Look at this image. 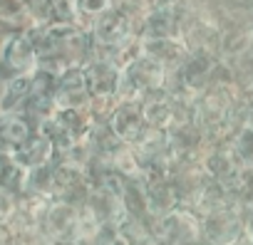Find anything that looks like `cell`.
Here are the masks:
<instances>
[{
  "mask_svg": "<svg viewBox=\"0 0 253 245\" xmlns=\"http://www.w3.org/2000/svg\"><path fill=\"white\" fill-rule=\"evenodd\" d=\"M137 104L132 102H124L114 109V114L109 116V127L112 132L124 141V144H129V146H137L152 129L147 127V121H144V111L134 109Z\"/></svg>",
  "mask_w": 253,
  "mask_h": 245,
  "instance_id": "obj_3",
  "label": "cell"
},
{
  "mask_svg": "<svg viewBox=\"0 0 253 245\" xmlns=\"http://www.w3.org/2000/svg\"><path fill=\"white\" fill-rule=\"evenodd\" d=\"M206 245H209V243H206Z\"/></svg>",
  "mask_w": 253,
  "mask_h": 245,
  "instance_id": "obj_9",
  "label": "cell"
},
{
  "mask_svg": "<svg viewBox=\"0 0 253 245\" xmlns=\"http://www.w3.org/2000/svg\"><path fill=\"white\" fill-rule=\"evenodd\" d=\"M201 233L209 240V245H233L246 230L241 215L233 213V208H218L206 213Z\"/></svg>",
  "mask_w": 253,
  "mask_h": 245,
  "instance_id": "obj_1",
  "label": "cell"
},
{
  "mask_svg": "<svg viewBox=\"0 0 253 245\" xmlns=\"http://www.w3.org/2000/svg\"><path fill=\"white\" fill-rule=\"evenodd\" d=\"M246 235H248V238H251V240H253V230H248V233H246Z\"/></svg>",
  "mask_w": 253,
  "mask_h": 245,
  "instance_id": "obj_8",
  "label": "cell"
},
{
  "mask_svg": "<svg viewBox=\"0 0 253 245\" xmlns=\"http://www.w3.org/2000/svg\"><path fill=\"white\" fill-rule=\"evenodd\" d=\"M157 235L162 240V245H194L201 235L199 230V220L186 213V210H171L164 218L157 220Z\"/></svg>",
  "mask_w": 253,
  "mask_h": 245,
  "instance_id": "obj_2",
  "label": "cell"
},
{
  "mask_svg": "<svg viewBox=\"0 0 253 245\" xmlns=\"http://www.w3.org/2000/svg\"><path fill=\"white\" fill-rule=\"evenodd\" d=\"M144 196H147L149 213H152L157 220L164 218L167 213L176 210L179 196H176L174 183H169L167 178H159V181H144Z\"/></svg>",
  "mask_w": 253,
  "mask_h": 245,
  "instance_id": "obj_5",
  "label": "cell"
},
{
  "mask_svg": "<svg viewBox=\"0 0 253 245\" xmlns=\"http://www.w3.org/2000/svg\"><path fill=\"white\" fill-rule=\"evenodd\" d=\"M84 206L94 213V218H97L102 225H104V223L119 225V223L126 218V208H124L122 196H117V193H112V191H104V188H92Z\"/></svg>",
  "mask_w": 253,
  "mask_h": 245,
  "instance_id": "obj_4",
  "label": "cell"
},
{
  "mask_svg": "<svg viewBox=\"0 0 253 245\" xmlns=\"http://www.w3.org/2000/svg\"><path fill=\"white\" fill-rule=\"evenodd\" d=\"M231 156L238 169H253V127H243L233 137Z\"/></svg>",
  "mask_w": 253,
  "mask_h": 245,
  "instance_id": "obj_6",
  "label": "cell"
},
{
  "mask_svg": "<svg viewBox=\"0 0 253 245\" xmlns=\"http://www.w3.org/2000/svg\"><path fill=\"white\" fill-rule=\"evenodd\" d=\"M92 245H126V243H124V238H122V233H119V225L104 223V225L97 230Z\"/></svg>",
  "mask_w": 253,
  "mask_h": 245,
  "instance_id": "obj_7",
  "label": "cell"
}]
</instances>
